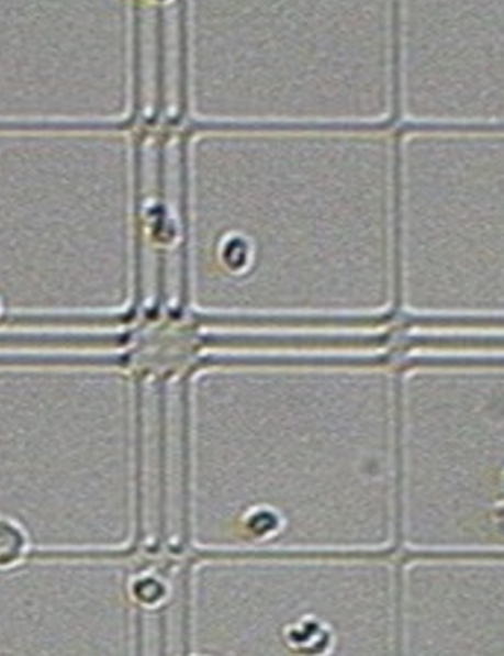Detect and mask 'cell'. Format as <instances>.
Wrapping results in <instances>:
<instances>
[{
    "label": "cell",
    "mask_w": 504,
    "mask_h": 656,
    "mask_svg": "<svg viewBox=\"0 0 504 656\" xmlns=\"http://www.w3.org/2000/svg\"><path fill=\"white\" fill-rule=\"evenodd\" d=\"M30 560L27 540L16 523L0 518V568Z\"/></svg>",
    "instance_id": "6da1fadb"
}]
</instances>
